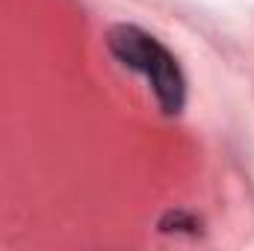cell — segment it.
<instances>
[{"label": "cell", "instance_id": "6da1fadb", "mask_svg": "<svg viewBox=\"0 0 254 251\" xmlns=\"http://www.w3.org/2000/svg\"><path fill=\"white\" fill-rule=\"evenodd\" d=\"M107 48L119 65L148 80V89L154 92L163 116H181L187 104V77L175 54L160 39H154L136 24H116L107 33Z\"/></svg>", "mask_w": 254, "mask_h": 251}, {"label": "cell", "instance_id": "7a4b0ae2", "mask_svg": "<svg viewBox=\"0 0 254 251\" xmlns=\"http://www.w3.org/2000/svg\"><path fill=\"white\" fill-rule=\"evenodd\" d=\"M195 228H201L198 225V219L195 216H190V213H166L163 219H160V231H166V234H172V231H190V234H195Z\"/></svg>", "mask_w": 254, "mask_h": 251}]
</instances>
